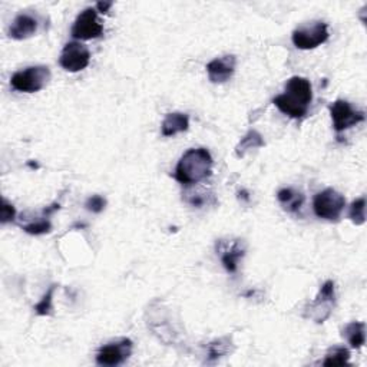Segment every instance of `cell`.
I'll return each mask as SVG.
<instances>
[{"instance_id": "obj_1", "label": "cell", "mask_w": 367, "mask_h": 367, "mask_svg": "<svg viewBox=\"0 0 367 367\" xmlns=\"http://www.w3.org/2000/svg\"><path fill=\"white\" fill-rule=\"evenodd\" d=\"M313 101V88L308 79L293 76L287 81L284 94L277 95L273 103L284 115L293 119H302L307 115Z\"/></svg>"}, {"instance_id": "obj_2", "label": "cell", "mask_w": 367, "mask_h": 367, "mask_svg": "<svg viewBox=\"0 0 367 367\" xmlns=\"http://www.w3.org/2000/svg\"><path fill=\"white\" fill-rule=\"evenodd\" d=\"M213 156L205 148L188 149L177 164L174 178L184 187H192L213 176Z\"/></svg>"}, {"instance_id": "obj_3", "label": "cell", "mask_w": 367, "mask_h": 367, "mask_svg": "<svg viewBox=\"0 0 367 367\" xmlns=\"http://www.w3.org/2000/svg\"><path fill=\"white\" fill-rule=\"evenodd\" d=\"M52 78L50 69L45 65L29 66L23 71H17L10 78V86L23 94H34L42 91Z\"/></svg>"}, {"instance_id": "obj_4", "label": "cell", "mask_w": 367, "mask_h": 367, "mask_svg": "<svg viewBox=\"0 0 367 367\" xmlns=\"http://www.w3.org/2000/svg\"><path fill=\"white\" fill-rule=\"evenodd\" d=\"M346 207V198L339 191L326 188L313 200L314 214L326 221H337Z\"/></svg>"}, {"instance_id": "obj_5", "label": "cell", "mask_w": 367, "mask_h": 367, "mask_svg": "<svg viewBox=\"0 0 367 367\" xmlns=\"http://www.w3.org/2000/svg\"><path fill=\"white\" fill-rule=\"evenodd\" d=\"M328 36L330 34L327 23L317 21L297 28L291 34V41L297 49L310 50L326 43Z\"/></svg>"}, {"instance_id": "obj_6", "label": "cell", "mask_w": 367, "mask_h": 367, "mask_svg": "<svg viewBox=\"0 0 367 367\" xmlns=\"http://www.w3.org/2000/svg\"><path fill=\"white\" fill-rule=\"evenodd\" d=\"M335 300H336L335 282L327 280V282L322 286L316 299H314V302L307 308L306 317L314 320L316 323H324L330 317L331 311H333Z\"/></svg>"}, {"instance_id": "obj_7", "label": "cell", "mask_w": 367, "mask_h": 367, "mask_svg": "<svg viewBox=\"0 0 367 367\" xmlns=\"http://www.w3.org/2000/svg\"><path fill=\"white\" fill-rule=\"evenodd\" d=\"M103 26L98 19V10L88 8L82 10L74 22L71 29L72 38L78 41H92L102 36Z\"/></svg>"}, {"instance_id": "obj_8", "label": "cell", "mask_w": 367, "mask_h": 367, "mask_svg": "<svg viewBox=\"0 0 367 367\" xmlns=\"http://www.w3.org/2000/svg\"><path fill=\"white\" fill-rule=\"evenodd\" d=\"M328 109L336 132H343L364 120V112L355 109L352 103L344 99L335 101L330 105Z\"/></svg>"}, {"instance_id": "obj_9", "label": "cell", "mask_w": 367, "mask_h": 367, "mask_svg": "<svg viewBox=\"0 0 367 367\" xmlns=\"http://www.w3.org/2000/svg\"><path fill=\"white\" fill-rule=\"evenodd\" d=\"M134 343L131 339H120L105 344L96 353V363L105 367H115L125 363L132 355Z\"/></svg>"}, {"instance_id": "obj_10", "label": "cell", "mask_w": 367, "mask_h": 367, "mask_svg": "<svg viewBox=\"0 0 367 367\" xmlns=\"http://www.w3.org/2000/svg\"><path fill=\"white\" fill-rule=\"evenodd\" d=\"M91 62V52L81 42H69L61 52L59 65L67 72H81L88 67Z\"/></svg>"}, {"instance_id": "obj_11", "label": "cell", "mask_w": 367, "mask_h": 367, "mask_svg": "<svg viewBox=\"0 0 367 367\" xmlns=\"http://www.w3.org/2000/svg\"><path fill=\"white\" fill-rule=\"evenodd\" d=\"M237 58L234 55H224L213 59L207 65V74L213 83H225L235 72Z\"/></svg>"}, {"instance_id": "obj_12", "label": "cell", "mask_w": 367, "mask_h": 367, "mask_svg": "<svg viewBox=\"0 0 367 367\" xmlns=\"http://www.w3.org/2000/svg\"><path fill=\"white\" fill-rule=\"evenodd\" d=\"M217 251L220 253L224 269L231 274H235L238 271V261L246 254V246H244L242 240H235L231 244L220 242Z\"/></svg>"}, {"instance_id": "obj_13", "label": "cell", "mask_w": 367, "mask_h": 367, "mask_svg": "<svg viewBox=\"0 0 367 367\" xmlns=\"http://www.w3.org/2000/svg\"><path fill=\"white\" fill-rule=\"evenodd\" d=\"M38 28H39V22L36 17L30 13H21L13 19L8 30V34L10 39L25 41V39L32 38L33 34L38 32Z\"/></svg>"}, {"instance_id": "obj_14", "label": "cell", "mask_w": 367, "mask_h": 367, "mask_svg": "<svg viewBox=\"0 0 367 367\" xmlns=\"http://www.w3.org/2000/svg\"><path fill=\"white\" fill-rule=\"evenodd\" d=\"M189 128V118L187 114L182 112H172L168 114L161 125V132L164 136H174L177 134L185 132Z\"/></svg>"}, {"instance_id": "obj_15", "label": "cell", "mask_w": 367, "mask_h": 367, "mask_svg": "<svg viewBox=\"0 0 367 367\" xmlns=\"http://www.w3.org/2000/svg\"><path fill=\"white\" fill-rule=\"evenodd\" d=\"M277 200L283 205V208L289 213H297L300 211L303 207L306 197L303 192L297 191L294 188H282L277 192Z\"/></svg>"}, {"instance_id": "obj_16", "label": "cell", "mask_w": 367, "mask_h": 367, "mask_svg": "<svg viewBox=\"0 0 367 367\" xmlns=\"http://www.w3.org/2000/svg\"><path fill=\"white\" fill-rule=\"evenodd\" d=\"M342 336L353 348H361L366 342V324L361 322H352L346 324Z\"/></svg>"}, {"instance_id": "obj_17", "label": "cell", "mask_w": 367, "mask_h": 367, "mask_svg": "<svg viewBox=\"0 0 367 367\" xmlns=\"http://www.w3.org/2000/svg\"><path fill=\"white\" fill-rule=\"evenodd\" d=\"M264 145H266V143L263 139V135L257 132L255 129H251L241 138V141L235 147V155L238 156V158H242V156L246 155L249 151L255 149V148H261Z\"/></svg>"}, {"instance_id": "obj_18", "label": "cell", "mask_w": 367, "mask_h": 367, "mask_svg": "<svg viewBox=\"0 0 367 367\" xmlns=\"http://www.w3.org/2000/svg\"><path fill=\"white\" fill-rule=\"evenodd\" d=\"M230 344V337H222L209 343L207 347V363H214L229 355Z\"/></svg>"}, {"instance_id": "obj_19", "label": "cell", "mask_w": 367, "mask_h": 367, "mask_svg": "<svg viewBox=\"0 0 367 367\" xmlns=\"http://www.w3.org/2000/svg\"><path fill=\"white\" fill-rule=\"evenodd\" d=\"M350 360V352H348V348L343 347V346H333L330 347L326 357L323 360V366H344Z\"/></svg>"}, {"instance_id": "obj_20", "label": "cell", "mask_w": 367, "mask_h": 367, "mask_svg": "<svg viewBox=\"0 0 367 367\" xmlns=\"http://www.w3.org/2000/svg\"><path fill=\"white\" fill-rule=\"evenodd\" d=\"M182 200L189 204L191 207H197V208H202L208 204H217V200L214 197V194L211 192V194H208V192H204V191H189L187 189L184 192V197Z\"/></svg>"}, {"instance_id": "obj_21", "label": "cell", "mask_w": 367, "mask_h": 367, "mask_svg": "<svg viewBox=\"0 0 367 367\" xmlns=\"http://www.w3.org/2000/svg\"><path fill=\"white\" fill-rule=\"evenodd\" d=\"M56 287H58L56 284H52L42 297V300L33 307L34 313H36L38 316H50V314L54 313V294Z\"/></svg>"}, {"instance_id": "obj_22", "label": "cell", "mask_w": 367, "mask_h": 367, "mask_svg": "<svg viewBox=\"0 0 367 367\" xmlns=\"http://www.w3.org/2000/svg\"><path fill=\"white\" fill-rule=\"evenodd\" d=\"M348 217L356 225H363L366 222V198L360 197L355 200L350 205V211H348Z\"/></svg>"}, {"instance_id": "obj_23", "label": "cell", "mask_w": 367, "mask_h": 367, "mask_svg": "<svg viewBox=\"0 0 367 367\" xmlns=\"http://www.w3.org/2000/svg\"><path fill=\"white\" fill-rule=\"evenodd\" d=\"M23 231L30 234V235H43V234H48L52 231V222L46 218H42V220H38L34 222H30V224H26L22 227Z\"/></svg>"}, {"instance_id": "obj_24", "label": "cell", "mask_w": 367, "mask_h": 367, "mask_svg": "<svg viewBox=\"0 0 367 367\" xmlns=\"http://www.w3.org/2000/svg\"><path fill=\"white\" fill-rule=\"evenodd\" d=\"M105 207H107V200H105L102 196H92L85 202V208L94 214H101Z\"/></svg>"}, {"instance_id": "obj_25", "label": "cell", "mask_w": 367, "mask_h": 367, "mask_svg": "<svg viewBox=\"0 0 367 367\" xmlns=\"http://www.w3.org/2000/svg\"><path fill=\"white\" fill-rule=\"evenodd\" d=\"M16 218V209L14 207L3 198V204H2V209H0V222L2 224H8L14 221Z\"/></svg>"}, {"instance_id": "obj_26", "label": "cell", "mask_w": 367, "mask_h": 367, "mask_svg": "<svg viewBox=\"0 0 367 367\" xmlns=\"http://www.w3.org/2000/svg\"><path fill=\"white\" fill-rule=\"evenodd\" d=\"M112 6H114L112 2H99V3H96V8L95 9L99 10L101 13H108Z\"/></svg>"}]
</instances>
